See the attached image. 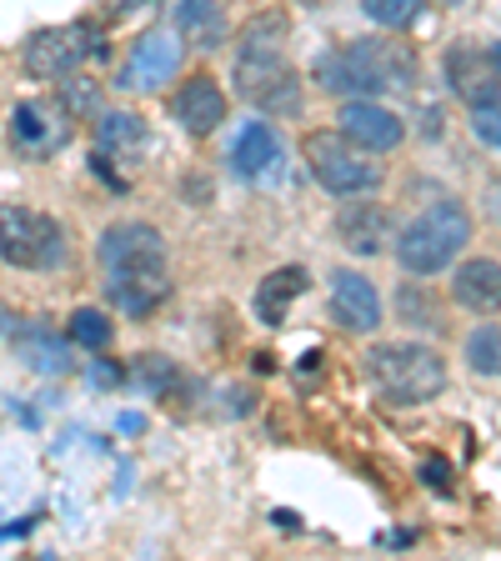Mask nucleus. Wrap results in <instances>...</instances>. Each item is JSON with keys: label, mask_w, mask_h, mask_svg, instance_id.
Instances as JSON below:
<instances>
[{"label": "nucleus", "mask_w": 501, "mask_h": 561, "mask_svg": "<svg viewBox=\"0 0 501 561\" xmlns=\"http://www.w3.org/2000/svg\"><path fill=\"white\" fill-rule=\"evenodd\" d=\"M337 231H341V245L356 251V256H376L391 236V210L376 206V201H356L337 216Z\"/></svg>", "instance_id": "nucleus-18"}, {"label": "nucleus", "mask_w": 501, "mask_h": 561, "mask_svg": "<svg viewBox=\"0 0 501 561\" xmlns=\"http://www.w3.org/2000/svg\"><path fill=\"white\" fill-rule=\"evenodd\" d=\"M91 56H105V41L95 35L91 21H76V25H46L25 41V76L35 81H60L70 70H81Z\"/></svg>", "instance_id": "nucleus-7"}, {"label": "nucleus", "mask_w": 501, "mask_h": 561, "mask_svg": "<svg viewBox=\"0 0 501 561\" xmlns=\"http://www.w3.org/2000/svg\"><path fill=\"white\" fill-rule=\"evenodd\" d=\"M452 296L467 306V311H477V316L501 311V261H491V256L467 261V266L456 271V280H452Z\"/></svg>", "instance_id": "nucleus-20"}, {"label": "nucleus", "mask_w": 501, "mask_h": 561, "mask_svg": "<svg viewBox=\"0 0 501 561\" xmlns=\"http://www.w3.org/2000/svg\"><path fill=\"white\" fill-rule=\"evenodd\" d=\"M181 56H186V41L171 31H146L130 46V60L121 70V85L126 91H161L171 81L175 70H181Z\"/></svg>", "instance_id": "nucleus-8"}, {"label": "nucleus", "mask_w": 501, "mask_h": 561, "mask_svg": "<svg viewBox=\"0 0 501 561\" xmlns=\"http://www.w3.org/2000/svg\"><path fill=\"white\" fill-rule=\"evenodd\" d=\"M366 376L391 407H426L446 391V366L421 341H382L366 351Z\"/></svg>", "instance_id": "nucleus-2"}, {"label": "nucleus", "mask_w": 501, "mask_h": 561, "mask_svg": "<svg viewBox=\"0 0 501 561\" xmlns=\"http://www.w3.org/2000/svg\"><path fill=\"white\" fill-rule=\"evenodd\" d=\"M91 381H101V386H116V381H121V371H116V366H111V362H105V356H101V362L91 366Z\"/></svg>", "instance_id": "nucleus-31"}, {"label": "nucleus", "mask_w": 501, "mask_h": 561, "mask_svg": "<svg viewBox=\"0 0 501 561\" xmlns=\"http://www.w3.org/2000/svg\"><path fill=\"white\" fill-rule=\"evenodd\" d=\"M331 316H337L346 331L366 336V331L382 327V296H376V286L366 276L337 271V276H331Z\"/></svg>", "instance_id": "nucleus-14"}, {"label": "nucleus", "mask_w": 501, "mask_h": 561, "mask_svg": "<svg viewBox=\"0 0 501 561\" xmlns=\"http://www.w3.org/2000/svg\"><path fill=\"white\" fill-rule=\"evenodd\" d=\"M5 327H11V316H5V306H0V336H5Z\"/></svg>", "instance_id": "nucleus-32"}, {"label": "nucleus", "mask_w": 501, "mask_h": 561, "mask_svg": "<svg viewBox=\"0 0 501 561\" xmlns=\"http://www.w3.org/2000/svg\"><path fill=\"white\" fill-rule=\"evenodd\" d=\"M362 11L372 15L382 31H407L421 15V0H362Z\"/></svg>", "instance_id": "nucleus-27"}, {"label": "nucleus", "mask_w": 501, "mask_h": 561, "mask_svg": "<svg viewBox=\"0 0 501 561\" xmlns=\"http://www.w3.org/2000/svg\"><path fill=\"white\" fill-rule=\"evenodd\" d=\"M175 31L186 35L191 46L216 50L226 41V11H221V0H181V5H175Z\"/></svg>", "instance_id": "nucleus-22"}, {"label": "nucleus", "mask_w": 501, "mask_h": 561, "mask_svg": "<svg viewBox=\"0 0 501 561\" xmlns=\"http://www.w3.org/2000/svg\"><path fill=\"white\" fill-rule=\"evenodd\" d=\"M341 136H351L356 146H366V151H397L401 140H407V126H401V116L391 105L346 95V101H341Z\"/></svg>", "instance_id": "nucleus-10"}, {"label": "nucleus", "mask_w": 501, "mask_h": 561, "mask_svg": "<svg viewBox=\"0 0 501 561\" xmlns=\"http://www.w3.org/2000/svg\"><path fill=\"white\" fill-rule=\"evenodd\" d=\"M66 136H70L66 111H60V116H50L46 105H15L11 111V140H15V151L31 156V161H46Z\"/></svg>", "instance_id": "nucleus-15"}, {"label": "nucleus", "mask_w": 501, "mask_h": 561, "mask_svg": "<svg viewBox=\"0 0 501 561\" xmlns=\"http://www.w3.org/2000/svg\"><path fill=\"white\" fill-rule=\"evenodd\" d=\"M467 241H471V210L462 201H436L397 236V261L407 276H436V271H446L462 256Z\"/></svg>", "instance_id": "nucleus-3"}, {"label": "nucleus", "mask_w": 501, "mask_h": 561, "mask_svg": "<svg viewBox=\"0 0 501 561\" xmlns=\"http://www.w3.org/2000/svg\"><path fill=\"white\" fill-rule=\"evenodd\" d=\"M95 256H101L105 271L111 266H146V261H166V241H161V231L146 221H116L101 231Z\"/></svg>", "instance_id": "nucleus-12"}, {"label": "nucleus", "mask_w": 501, "mask_h": 561, "mask_svg": "<svg viewBox=\"0 0 501 561\" xmlns=\"http://www.w3.org/2000/svg\"><path fill=\"white\" fill-rule=\"evenodd\" d=\"M301 156L331 196H366V191L382 186V175H386L382 161L366 156V146H356V140L341 136V130H311V136L301 140Z\"/></svg>", "instance_id": "nucleus-5"}, {"label": "nucleus", "mask_w": 501, "mask_h": 561, "mask_svg": "<svg viewBox=\"0 0 501 561\" xmlns=\"http://www.w3.org/2000/svg\"><path fill=\"white\" fill-rule=\"evenodd\" d=\"M491 60H497V66H501V46H497V50H491Z\"/></svg>", "instance_id": "nucleus-33"}, {"label": "nucleus", "mask_w": 501, "mask_h": 561, "mask_svg": "<svg viewBox=\"0 0 501 561\" xmlns=\"http://www.w3.org/2000/svg\"><path fill=\"white\" fill-rule=\"evenodd\" d=\"M397 316L407 321V327H426V331H436L442 327V301H436L426 286H401V296H397Z\"/></svg>", "instance_id": "nucleus-24"}, {"label": "nucleus", "mask_w": 501, "mask_h": 561, "mask_svg": "<svg viewBox=\"0 0 501 561\" xmlns=\"http://www.w3.org/2000/svg\"><path fill=\"white\" fill-rule=\"evenodd\" d=\"M226 91L210 76H191V81H181V91L171 95V116L181 130H191V136H210V130H221L226 121Z\"/></svg>", "instance_id": "nucleus-11"}, {"label": "nucleus", "mask_w": 501, "mask_h": 561, "mask_svg": "<svg viewBox=\"0 0 501 561\" xmlns=\"http://www.w3.org/2000/svg\"><path fill=\"white\" fill-rule=\"evenodd\" d=\"M281 161H286V146H281V136L266 126V121H251L231 146V165H236V175H246V181H276Z\"/></svg>", "instance_id": "nucleus-16"}, {"label": "nucleus", "mask_w": 501, "mask_h": 561, "mask_svg": "<svg viewBox=\"0 0 501 561\" xmlns=\"http://www.w3.org/2000/svg\"><path fill=\"white\" fill-rule=\"evenodd\" d=\"M421 477H426V486L432 491H452V461H446V456H426V461H421Z\"/></svg>", "instance_id": "nucleus-30"}, {"label": "nucleus", "mask_w": 501, "mask_h": 561, "mask_svg": "<svg viewBox=\"0 0 501 561\" xmlns=\"http://www.w3.org/2000/svg\"><path fill=\"white\" fill-rule=\"evenodd\" d=\"M0 261L15 271H56L66 261V231L31 206H0Z\"/></svg>", "instance_id": "nucleus-6"}, {"label": "nucleus", "mask_w": 501, "mask_h": 561, "mask_svg": "<svg viewBox=\"0 0 501 561\" xmlns=\"http://www.w3.org/2000/svg\"><path fill=\"white\" fill-rule=\"evenodd\" d=\"M471 130H477L487 146H497L501 151V95L497 101H487V105H471Z\"/></svg>", "instance_id": "nucleus-29"}, {"label": "nucleus", "mask_w": 501, "mask_h": 561, "mask_svg": "<svg viewBox=\"0 0 501 561\" xmlns=\"http://www.w3.org/2000/svg\"><path fill=\"white\" fill-rule=\"evenodd\" d=\"M446 81L467 105H487L501 95V66L477 46H452L446 50Z\"/></svg>", "instance_id": "nucleus-13"}, {"label": "nucleus", "mask_w": 501, "mask_h": 561, "mask_svg": "<svg viewBox=\"0 0 501 561\" xmlns=\"http://www.w3.org/2000/svg\"><path fill=\"white\" fill-rule=\"evenodd\" d=\"M467 366L477 376H501V327H477L467 336Z\"/></svg>", "instance_id": "nucleus-26"}, {"label": "nucleus", "mask_w": 501, "mask_h": 561, "mask_svg": "<svg viewBox=\"0 0 501 561\" xmlns=\"http://www.w3.org/2000/svg\"><path fill=\"white\" fill-rule=\"evenodd\" d=\"M76 346L86 351H105L111 346V336H116V327H111V316L95 311V306H81V311H70V331H66Z\"/></svg>", "instance_id": "nucleus-23"}, {"label": "nucleus", "mask_w": 501, "mask_h": 561, "mask_svg": "<svg viewBox=\"0 0 501 561\" xmlns=\"http://www.w3.org/2000/svg\"><path fill=\"white\" fill-rule=\"evenodd\" d=\"M311 286V271L306 266H281L271 271V276H261L257 286V316L266 321V327H281L286 321V311H292V301Z\"/></svg>", "instance_id": "nucleus-21"}, {"label": "nucleus", "mask_w": 501, "mask_h": 561, "mask_svg": "<svg viewBox=\"0 0 501 561\" xmlns=\"http://www.w3.org/2000/svg\"><path fill=\"white\" fill-rule=\"evenodd\" d=\"M146 146H151V130H146L140 116H130V111H95V151H105L111 161L140 165Z\"/></svg>", "instance_id": "nucleus-17"}, {"label": "nucleus", "mask_w": 501, "mask_h": 561, "mask_svg": "<svg viewBox=\"0 0 501 561\" xmlns=\"http://www.w3.org/2000/svg\"><path fill=\"white\" fill-rule=\"evenodd\" d=\"M136 381L151 386V391H171L181 376H175V366L166 362V356H156V351H151V356H140V362H136Z\"/></svg>", "instance_id": "nucleus-28"}, {"label": "nucleus", "mask_w": 501, "mask_h": 561, "mask_svg": "<svg viewBox=\"0 0 501 561\" xmlns=\"http://www.w3.org/2000/svg\"><path fill=\"white\" fill-rule=\"evenodd\" d=\"M15 356L41 376H66L70 371V346L60 341V331H50L46 321H25L15 331Z\"/></svg>", "instance_id": "nucleus-19"}, {"label": "nucleus", "mask_w": 501, "mask_h": 561, "mask_svg": "<svg viewBox=\"0 0 501 561\" xmlns=\"http://www.w3.org/2000/svg\"><path fill=\"white\" fill-rule=\"evenodd\" d=\"M286 31H292V21L281 11L257 15V21L241 31L231 81H236V95H246L251 105H261L286 76H296V70L286 66Z\"/></svg>", "instance_id": "nucleus-4"}, {"label": "nucleus", "mask_w": 501, "mask_h": 561, "mask_svg": "<svg viewBox=\"0 0 501 561\" xmlns=\"http://www.w3.org/2000/svg\"><path fill=\"white\" fill-rule=\"evenodd\" d=\"M56 101L66 116H95V111H101V85H95L91 76H76V70H70V76H60Z\"/></svg>", "instance_id": "nucleus-25"}, {"label": "nucleus", "mask_w": 501, "mask_h": 561, "mask_svg": "<svg viewBox=\"0 0 501 561\" xmlns=\"http://www.w3.org/2000/svg\"><path fill=\"white\" fill-rule=\"evenodd\" d=\"M417 76V56L391 35H366L341 50H327L316 60V81L331 95H386L407 91Z\"/></svg>", "instance_id": "nucleus-1"}, {"label": "nucleus", "mask_w": 501, "mask_h": 561, "mask_svg": "<svg viewBox=\"0 0 501 561\" xmlns=\"http://www.w3.org/2000/svg\"><path fill=\"white\" fill-rule=\"evenodd\" d=\"M105 296L111 306L126 316H151L156 306L171 296V276H166V261H146V266H111L105 271Z\"/></svg>", "instance_id": "nucleus-9"}]
</instances>
